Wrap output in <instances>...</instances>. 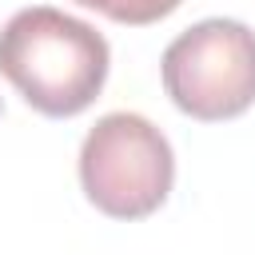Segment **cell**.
<instances>
[{"label":"cell","instance_id":"1","mask_svg":"<svg viewBox=\"0 0 255 255\" xmlns=\"http://www.w3.org/2000/svg\"><path fill=\"white\" fill-rule=\"evenodd\" d=\"M108 40L52 4L20 8L0 28V76L48 120L88 112L108 84Z\"/></svg>","mask_w":255,"mask_h":255},{"label":"cell","instance_id":"3","mask_svg":"<svg viewBox=\"0 0 255 255\" xmlns=\"http://www.w3.org/2000/svg\"><path fill=\"white\" fill-rule=\"evenodd\" d=\"M167 100L203 124L235 120L255 104V32L211 16L179 32L159 60Z\"/></svg>","mask_w":255,"mask_h":255},{"label":"cell","instance_id":"4","mask_svg":"<svg viewBox=\"0 0 255 255\" xmlns=\"http://www.w3.org/2000/svg\"><path fill=\"white\" fill-rule=\"evenodd\" d=\"M116 24H131V28H143V24H155L163 16H171L183 0H76Z\"/></svg>","mask_w":255,"mask_h":255},{"label":"cell","instance_id":"2","mask_svg":"<svg viewBox=\"0 0 255 255\" xmlns=\"http://www.w3.org/2000/svg\"><path fill=\"white\" fill-rule=\"evenodd\" d=\"M175 183L167 135L139 112H108L80 143V187L108 219H147Z\"/></svg>","mask_w":255,"mask_h":255}]
</instances>
